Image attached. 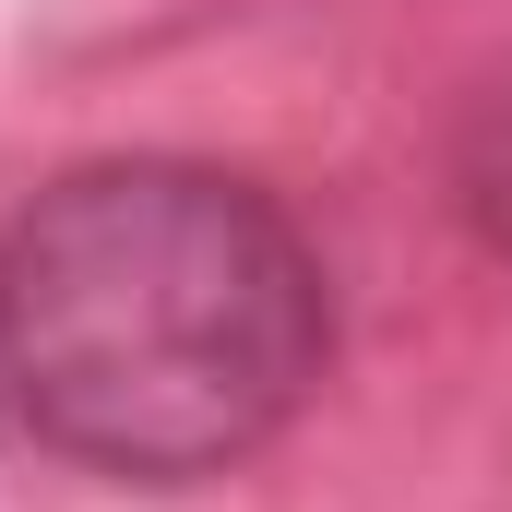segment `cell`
<instances>
[{"mask_svg":"<svg viewBox=\"0 0 512 512\" xmlns=\"http://www.w3.org/2000/svg\"><path fill=\"white\" fill-rule=\"evenodd\" d=\"M322 262L227 167L108 155L0 227V382L108 477H215L322 382Z\"/></svg>","mask_w":512,"mask_h":512,"instance_id":"6da1fadb","label":"cell"},{"mask_svg":"<svg viewBox=\"0 0 512 512\" xmlns=\"http://www.w3.org/2000/svg\"><path fill=\"white\" fill-rule=\"evenodd\" d=\"M465 215H477V239L512 262V84L477 108V131H465Z\"/></svg>","mask_w":512,"mask_h":512,"instance_id":"7a4b0ae2","label":"cell"}]
</instances>
